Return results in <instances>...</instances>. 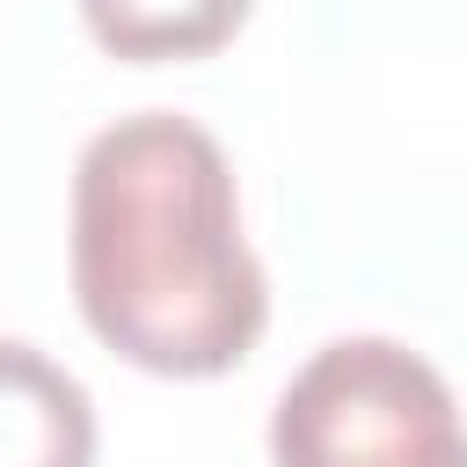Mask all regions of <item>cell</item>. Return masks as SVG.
Returning <instances> with one entry per match:
<instances>
[{
	"label": "cell",
	"mask_w": 467,
	"mask_h": 467,
	"mask_svg": "<svg viewBox=\"0 0 467 467\" xmlns=\"http://www.w3.org/2000/svg\"><path fill=\"white\" fill-rule=\"evenodd\" d=\"M255 0H80L88 36L109 58L131 66H168V58H204L219 51Z\"/></svg>",
	"instance_id": "obj_4"
},
{
	"label": "cell",
	"mask_w": 467,
	"mask_h": 467,
	"mask_svg": "<svg viewBox=\"0 0 467 467\" xmlns=\"http://www.w3.org/2000/svg\"><path fill=\"white\" fill-rule=\"evenodd\" d=\"M277 467H467L445 372L394 336L321 343L270 409Z\"/></svg>",
	"instance_id": "obj_2"
},
{
	"label": "cell",
	"mask_w": 467,
	"mask_h": 467,
	"mask_svg": "<svg viewBox=\"0 0 467 467\" xmlns=\"http://www.w3.org/2000/svg\"><path fill=\"white\" fill-rule=\"evenodd\" d=\"M66 270L80 321L161 379L234 372L270 321L226 146L175 109L117 117L80 146Z\"/></svg>",
	"instance_id": "obj_1"
},
{
	"label": "cell",
	"mask_w": 467,
	"mask_h": 467,
	"mask_svg": "<svg viewBox=\"0 0 467 467\" xmlns=\"http://www.w3.org/2000/svg\"><path fill=\"white\" fill-rule=\"evenodd\" d=\"M0 467H95L88 387L22 336H0Z\"/></svg>",
	"instance_id": "obj_3"
}]
</instances>
